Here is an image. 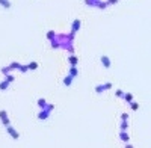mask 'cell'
I'll list each match as a JSON object with an SVG mask.
<instances>
[{"label": "cell", "instance_id": "16", "mask_svg": "<svg viewBox=\"0 0 151 148\" xmlns=\"http://www.w3.org/2000/svg\"><path fill=\"white\" fill-rule=\"evenodd\" d=\"M124 95H125V92H124L122 89H117V91H115V97H117V98H124Z\"/></svg>", "mask_w": 151, "mask_h": 148}, {"label": "cell", "instance_id": "23", "mask_svg": "<svg viewBox=\"0 0 151 148\" xmlns=\"http://www.w3.org/2000/svg\"><path fill=\"white\" fill-rule=\"evenodd\" d=\"M18 71L24 74V73H27V71H30V70H29V66H27V65H21V66H20V70H18Z\"/></svg>", "mask_w": 151, "mask_h": 148}, {"label": "cell", "instance_id": "20", "mask_svg": "<svg viewBox=\"0 0 151 148\" xmlns=\"http://www.w3.org/2000/svg\"><path fill=\"white\" fill-rule=\"evenodd\" d=\"M54 38H56V32H53V30L47 32V39H49V41H53Z\"/></svg>", "mask_w": 151, "mask_h": 148}, {"label": "cell", "instance_id": "22", "mask_svg": "<svg viewBox=\"0 0 151 148\" xmlns=\"http://www.w3.org/2000/svg\"><path fill=\"white\" fill-rule=\"evenodd\" d=\"M130 107H132L134 112H136V110L139 109V103H137V101H132V103H130Z\"/></svg>", "mask_w": 151, "mask_h": 148}, {"label": "cell", "instance_id": "19", "mask_svg": "<svg viewBox=\"0 0 151 148\" xmlns=\"http://www.w3.org/2000/svg\"><path fill=\"white\" fill-rule=\"evenodd\" d=\"M129 129V122L127 121H121V132H127Z\"/></svg>", "mask_w": 151, "mask_h": 148}, {"label": "cell", "instance_id": "25", "mask_svg": "<svg viewBox=\"0 0 151 148\" xmlns=\"http://www.w3.org/2000/svg\"><path fill=\"white\" fill-rule=\"evenodd\" d=\"M106 3H107V6H110V5H117L118 0H106Z\"/></svg>", "mask_w": 151, "mask_h": 148}, {"label": "cell", "instance_id": "2", "mask_svg": "<svg viewBox=\"0 0 151 148\" xmlns=\"http://www.w3.org/2000/svg\"><path fill=\"white\" fill-rule=\"evenodd\" d=\"M0 119H2V122H3V126H6V127H9L11 126V119H9V116H8V112L6 110H0Z\"/></svg>", "mask_w": 151, "mask_h": 148}, {"label": "cell", "instance_id": "6", "mask_svg": "<svg viewBox=\"0 0 151 148\" xmlns=\"http://www.w3.org/2000/svg\"><path fill=\"white\" fill-rule=\"evenodd\" d=\"M50 113H51L50 110L42 109V110H39V112H38V119H39V121H45V119H49Z\"/></svg>", "mask_w": 151, "mask_h": 148}, {"label": "cell", "instance_id": "13", "mask_svg": "<svg viewBox=\"0 0 151 148\" xmlns=\"http://www.w3.org/2000/svg\"><path fill=\"white\" fill-rule=\"evenodd\" d=\"M69 76H71L73 79H76V77L79 76V70H77V66H69Z\"/></svg>", "mask_w": 151, "mask_h": 148}, {"label": "cell", "instance_id": "3", "mask_svg": "<svg viewBox=\"0 0 151 148\" xmlns=\"http://www.w3.org/2000/svg\"><path fill=\"white\" fill-rule=\"evenodd\" d=\"M80 27H82V21H80L79 18H76V20L73 21V24H71V33L76 35V33L80 30Z\"/></svg>", "mask_w": 151, "mask_h": 148}, {"label": "cell", "instance_id": "14", "mask_svg": "<svg viewBox=\"0 0 151 148\" xmlns=\"http://www.w3.org/2000/svg\"><path fill=\"white\" fill-rule=\"evenodd\" d=\"M0 6H2V8H5V9H11L12 3H11L9 0H0Z\"/></svg>", "mask_w": 151, "mask_h": 148}, {"label": "cell", "instance_id": "26", "mask_svg": "<svg viewBox=\"0 0 151 148\" xmlns=\"http://www.w3.org/2000/svg\"><path fill=\"white\" fill-rule=\"evenodd\" d=\"M121 119H122V121H127V119H129V113H122V115H121Z\"/></svg>", "mask_w": 151, "mask_h": 148}, {"label": "cell", "instance_id": "18", "mask_svg": "<svg viewBox=\"0 0 151 148\" xmlns=\"http://www.w3.org/2000/svg\"><path fill=\"white\" fill-rule=\"evenodd\" d=\"M29 70H32V71H33V70H38V62H36V61H32V62H29Z\"/></svg>", "mask_w": 151, "mask_h": 148}, {"label": "cell", "instance_id": "5", "mask_svg": "<svg viewBox=\"0 0 151 148\" xmlns=\"http://www.w3.org/2000/svg\"><path fill=\"white\" fill-rule=\"evenodd\" d=\"M100 61H101V65L104 66L106 70H109V68L112 66V61H110V58H109V56H106V54H103V56H101Z\"/></svg>", "mask_w": 151, "mask_h": 148}, {"label": "cell", "instance_id": "10", "mask_svg": "<svg viewBox=\"0 0 151 148\" xmlns=\"http://www.w3.org/2000/svg\"><path fill=\"white\" fill-rule=\"evenodd\" d=\"M20 66H21V64H20V62H17V61H12V62L8 65V68H9V71H14V70H20Z\"/></svg>", "mask_w": 151, "mask_h": 148}, {"label": "cell", "instance_id": "8", "mask_svg": "<svg viewBox=\"0 0 151 148\" xmlns=\"http://www.w3.org/2000/svg\"><path fill=\"white\" fill-rule=\"evenodd\" d=\"M47 104H49V103H47V100H45V98H39L38 101H36V106H38L41 110H42V109H45V107H47Z\"/></svg>", "mask_w": 151, "mask_h": 148}, {"label": "cell", "instance_id": "4", "mask_svg": "<svg viewBox=\"0 0 151 148\" xmlns=\"http://www.w3.org/2000/svg\"><path fill=\"white\" fill-rule=\"evenodd\" d=\"M6 132H8V134L14 139V141H17V139H20V133L12 127V126H9V127H6Z\"/></svg>", "mask_w": 151, "mask_h": 148}, {"label": "cell", "instance_id": "21", "mask_svg": "<svg viewBox=\"0 0 151 148\" xmlns=\"http://www.w3.org/2000/svg\"><path fill=\"white\" fill-rule=\"evenodd\" d=\"M5 80H8L9 83H12L14 80H15V77H14V74H11V73H9V74H6V76H5Z\"/></svg>", "mask_w": 151, "mask_h": 148}, {"label": "cell", "instance_id": "9", "mask_svg": "<svg viewBox=\"0 0 151 148\" xmlns=\"http://www.w3.org/2000/svg\"><path fill=\"white\" fill-rule=\"evenodd\" d=\"M119 139H121L122 142L129 144V141H130V134H129L127 132H121V133H119Z\"/></svg>", "mask_w": 151, "mask_h": 148}, {"label": "cell", "instance_id": "24", "mask_svg": "<svg viewBox=\"0 0 151 148\" xmlns=\"http://www.w3.org/2000/svg\"><path fill=\"white\" fill-rule=\"evenodd\" d=\"M97 8H98V9H106V8H107V3H106V2H100Z\"/></svg>", "mask_w": 151, "mask_h": 148}, {"label": "cell", "instance_id": "15", "mask_svg": "<svg viewBox=\"0 0 151 148\" xmlns=\"http://www.w3.org/2000/svg\"><path fill=\"white\" fill-rule=\"evenodd\" d=\"M9 86H11V83L8 82V80H2L0 82V91H6Z\"/></svg>", "mask_w": 151, "mask_h": 148}, {"label": "cell", "instance_id": "7", "mask_svg": "<svg viewBox=\"0 0 151 148\" xmlns=\"http://www.w3.org/2000/svg\"><path fill=\"white\" fill-rule=\"evenodd\" d=\"M68 62H69V66H77V64H79V59H77V56H74V54H69V58H68Z\"/></svg>", "mask_w": 151, "mask_h": 148}, {"label": "cell", "instance_id": "1", "mask_svg": "<svg viewBox=\"0 0 151 148\" xmlns=\"http://www.w3.org/2000/svg\"><path fill=\"white\" fill-rule=\"evenodd\" d=\"M112 86H113V85H112L110 82H106V83H103V85H97V86L94 88V91H95L97 94H103V92L112 89Z\"/></svg>", "mask_w": 151, "mask_h": 148}, {"label": "cell", "instance_id": "27", "mask_svg": "<svg viewBox=\"0 0 151 148\" xmlns=\"http://www.w3.org/2000/svg\"><path fill=\"white\" fill-rule=\"evenodd\" d=\"M125 148H133V145H130V144H125Z\"/></svg>", "mask_w": 151, "mask_h": 148}, {"label": "cell", "instance_id": "11", "mask_svg": "<svg viewBox=\"0 0 151 148\" xmlns=\"http://www.w3.org/2000/svg\"><path fill=\"white\" fill-rule=\"evenodd\" d=\"M101 0H85V5H88V6H91V8H97Z\"/></svg>", "mask_w": 151, "mask_h": 148}, {"label": "cell", "instance_id": "12", "mask_svg": "<svg viewBox=\"0 0 151 148\" xmlns=\"http://www.w3.org/2000/svg\"><path fill=\"white\" fill-rule=\"evenodd\" d=\"M73 80H74V79H73V77H71L69 74H68V76H65V77H64V86L69 88V86L73 85Z\"/></svg>", "mask_w": 151, "mask_h": 148}, {"label": "cell", "instance_id": "17", "mask_svg": "<svg viewBox=\"0 0 151 148\" xmlns=\"http://www.w3.org/2000/svg\"><path fill=\"white\" fill-rule=\"evenodd\" d=\"M124 100H125L127 103H132V101H134V100H133V94H130V92H125V95H124Z\"/></svg>", "mask_w": 151, "mask_h": 148}]
</instances>
